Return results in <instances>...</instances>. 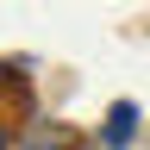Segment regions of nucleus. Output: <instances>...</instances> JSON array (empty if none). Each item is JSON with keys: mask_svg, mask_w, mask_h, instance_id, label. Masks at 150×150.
Wrapping results in <instances>:
<instances>
[{"mask_svg": "<svg viewBox=\"0 0 150 150\" xmlns=\"http://www.w3.org/2000/svg\"><path fill=\"white\" fill-rule=\"evenodd\" d=\"M131 125H138V106H131V100H119V106L106 112V144H112V150H119V144H131Z\"/></svg>", "mask_w": 150, "mask_h": 150, "instance_id": "1", "label": "nucleus"}, {"mask_svg": "<svg viewBox=\"0 0 150 150\" xmlns=\"http://www.w3.org/2000/svg\"><path fill=\"white\" fill-rule=\"evenodd\" d=\"M25 150H69V144H63V138H50V131H31V144H25Z\"/></svg>", "mask_w": 150, "mask_h": 150, "instance_id": "2", "label": "nucleus"}, {"mask_svg": "<svg viewBox=\"0 0 150 150\" xmlns=\"http://www.w3.org/2000/svg\"><path fill=\"white\" fill-rule=\"evenodd\" d=\"M0 150H6V138H0Z\"/></svg>", "mask_w": 150, "mask_h": 150, "instance_id": "3", "label": "nucleus"}]
</instances>
